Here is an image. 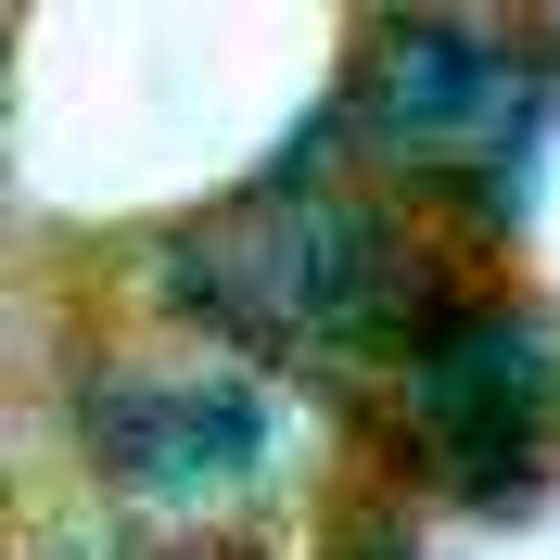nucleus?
<instances>
[{
	"label": "nucleus",
	"mask_w": 560,
	"mask_h": 560,
	"mask_svg": "<svg viewBox=\"0 0 560 560\" xmlns=\"http://www.w3.org/2000/svg\"><path fill=\"white\" fill-rule=\"evenodd\" d=\"M446 268H471V255L433 243V217H408L383 178H357L331 115H306L243 191L128 243L140 318L243 357L268 383H383V357L408 345V318L433 306Z\"/></svg>",
	"instance_id": "f257e3e1"
},
{
	"label": "nucleus",
	"mask_w": 560,
	"mask_h": 560,
	"mask_svg": "<svg viewBox=\"0 0 560 560\" xmlns=\"http://www.w3.org/2000/svg\"><path fill=\"white\" fill-rule=\"evenodd\" d=\"M318 115L357 178H383L408 217H433V243L485 268L523 230L535 153L560 128V51L523 13H357Z\"/></svg>",
	"instance_id": "f03ea898"
},
{
	"label": "nucleus",
	"mask_w": 560,
	"mask_h": 560,
	"mask_svg": "<svg viewBox=\"0 0 560 560\" xmlns=\"http://www.w3.org/2000/svg\"><path fill=\"white\" fill-rule=\"evenodd\" d=\"M38 420H51L77 497L115 510L128 535H217L293 446V408H280L268 370L178 345L153 318L77 331L38 383Z\"/></svg>",
	"instance_id": "7ed1b4c3"
},
{
	"label": "nucleus",
	"mask_w": 560,
	"mask_h": 560,
	"mask_svg": "<svg viewBox=\"0 0 560 560\" xmlns=\"http://www.w3.org/2000/svg\"><path fill=\"white\" fill-rule=\"evenodd\" d=\"M395 497L433 510H535L560 485V306L497 268H446L408 345L370 383Z\"/></svg>",
	"instance_id": "20e7f679"
},
{
	"label": "nucleus",
	"mask_w": 560,
	"mask_h": 560,
	"mask_svg": "<svg viewBox=\"0 0 560 560\" xmlns=\"http://www.w3.org/2000/svg\"><path fill=\"white\" fill-rule=\"evenodd\" d=\"M38 560H65V548H38ZM90 560H255V548H243L230 523H217V535H128V523H103Z\"/></svg>",
	"instance_id": "39448f33"
},
{
	"label": "nucleus",
	"mask_w": 560,
	"mask_h": 560,
	"mask_svg": "<svg viewBox=\"0 0 560 560\" xmlns=\"http://www.w3.org/2000/svg\"><path fill=\"white\" fill-rule=\"evenodd\" d=\"M548 51H560V13H548Z\"/></svg>",
	"instance_id": "423d86ee"
}]
</instances>
